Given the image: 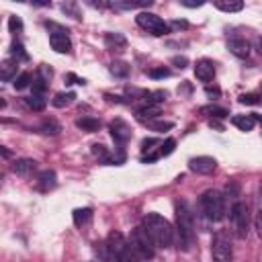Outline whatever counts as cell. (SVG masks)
Instances as JSON below:
<instances>
[{
	"label": "cell",
	"mask_w": 262,
	"mask_h": 262,
	"mask_svg": "<svg viewBox=\"0 0 262 262\" xmlns=\"http://www.w3.org/2000/svg\"><path fill=\"white\" fill-rule=\"evenodd\" d=\"M35 168H37V162L31 158H20V160H14L12 164V172L18 176H29L35 172Z\"/></svg>",
	"instance_id": "14"
},
{
	"label": "cell",
	"mask_w": 262,
	"mask_h": 262,
	"mask_svg": "<svg viewBox=\"0 0 262 262\" xmlns=\"http://www.w3.org/2000/svg\"><path fill=\"white\" fill-rule=\"evenodd\" d=\"M188 168L196 174H211L217 168V162L215 158H209V156H196L188 162Z\"/></svg>",
	"instance_id": "10"
},
{
	"label": "cell",
	"mask_w": 262,
	"mask_h": 262,
	"mask_svg": "<svg viewBox=\"0 0 262 262\" xmlns=\"http://www.w3.org/2000/svg\"><path fill=\"white\" fill-rule=\"evenodd\" d=\"M147 74H149V78H168V76H170V70L162 66V68H154V70H149Z\"/></svg>",
	"instance_id": "38"
},
{
	"label": "cell",
	"mask_w": 262,
	"mask_h": 262,
	"mask_svg": "<svg viewBox=\"0 0 262 262\" xmlns=\"http://www.w3.org/2000/svg\"><path fill=\"white\" fill-rule=\"evenodd\" d=\"M104 45L108 47V49H117V51H121V49H125L127 47V39H125V35H121V33H106L104 35Z\"/></svg>",
	"instance_id": "16"
},
{
	"label": "cell",
	"mask_w": 262,
	"mask_h": 262,
	"mask_svg": "<svg viewBox=\"0 0 262 262\" xmlns=\"http://www.w3.org/2000/svg\"><path fill=\"white\" fill-rule=\"evenodd\" d=\"M127 244L129 242L123 237L121 231H111L104 242L96 244L98 246L96 252H98V256H100L102 262H121V256H123Z\"/></svg>",
	"instance_id": "3"
},
{
	"label": "cell",
	"mask_w": 262,
	"mask_h": 262,
	"mask_svg": "<svg viewBox=\"0 0 262 262\" xmlns=\"http://www.w3.org/2000/svg\"><path fill=\"white\" fill-rule=\"evenodd\" d=\"M201 113H203V115H209V117H217V119H225V117L229 115V111H227V108H223V106H217V104H209V106H203V108H201Z\"/></svg>",
	"instance_id": "24"
},
{
	"label": "cell",
	"mask_w": 262,
	"mask_h": 262,
	"mask_svg": "<svg viewBox=\"0 0 262 262\" xmlns=\"http://www.w3.org/2000/svg\"><path fill=\"white\" fill-rule=\"evenodd\" d=\"M172 63H174L176 68H180V70H182V68H186L188 59H186L184 55H174V57H172Z\"/></svg>",
	"instance_id": "41"
},
{
	"label": "cell",
	"mask_w": 262,
	"mask_h": 262,
	"mask_svg": "<svg viewBox=\"0 0 262 262\" xmlns=\"http://www.w3.org/2000/svg\"><path fill=\"white\" fill-rule=\"evenodd\" d=\"M160 115V106L158 104H143L141 108H137V119H151V117H158Z\"/></svg>",
	"instance_id": "25"
},
{
	"label": "cell",
	"mask_w": 262,
	"mask_h": 262,
	"mask_svg": "<svg viewBox=\"0 0 262 262\" xmlns=\"http://www.w3.org/2000/svg\"><path fill=\"white\" fill-rule=\"evenodd\" d=\"M174 145H176V141H174V139H166V141L160 145V149H158L160 158H162V156H170V154L174 151Z\"/></svg>",
	"instance_id": "35"
},
{
	"label": "cell",
	"mask_w": 262,
	"mask_h": 262,
	"mask_svg": "<svg viewBox=\"0 0 262 262\" xmlns=\"http://www.w3.org/2000/svg\"><path fill=\"white\" fill-rule=\"evenodd\" d=\"M172 27H176V29H184V27H186V20H174Z\"/></svg>",
	"instance_id": "47"
},
{
	"label": "cell",
	"mask_w": 262,
	"mask_h": 262,
	"mask_svg": "<svg viewBox=\"0 0 262 262\" xmlns=\"http://www.w3.org/2000/svg\"><path fill=\"white\" fill-rule=\"evenodd\" d=\"M16 66H18V61H14V59H4L2 66H0V78H2L4 82H10L12 78L16 80Z\"/></svg>",
	"instance_id": "17"
},
{
	"label": "cell",
	"mask_w": 262,
	"mask_h": 262,
	"mask_svg": "<svg viewBox=\"0 0 262 262\" xmlns=\"http://www.w3.org/2000/svg\"><path fill=\"white\" fill-rule=\"evenodd\" d=\"M74 98H76V94H74V92H57V94L53 96L51 104H53V106H57V108H63V106L72 104V102H74Z\"/></svg>",
	"instance_id": "21"
},
{
	"label": "cell",
	"mask_w": 262,
	"mask_h": 262,
	"mask_svg": "<svg viewBox=\"0 0 262 262\" xmlns=\"http://www.w3.org/2000/svg\"><path fill=\"white\" fill-rule=\"evenodd\" d=\"M12 84H14V88H16V90H23V88L31 86V84H33V82H31V74H29V72H20Z\"/></svg>",
	"instance_id": "31"
},
{
	"label": "cell",
	"mask_w": 262,
	"mask_h": 262,
	"mask_svg": "<svg viewBox=\"0 0 262 262\" xmlns=\"http://www.w3.org/2000/svg\"><path fill=\"white\" fill-rule=\"evenodd\" d=\"M121 262H143V258L131 244H127V248H125V252L121 256Z\"/></svg>",
	"instance_id": "26"
},
{
	"label": "cell",
	"mask_w": 262,
	"mask_h": 262,
	"mask_svg": "<svg viewBox=\"0 0 262 262\" xmlns=\"http://www.w3.org/2000/svg\"><path fill=\"white\" fill-rule=\"evenodd\" d=\"M61 10H63V12H68V14H72L74 18H80V12H78V6H76L74 2H63V4H61Z\"/></svg>",
	"instance_id": "37"
},
{
	"label": "cell",
	"mask_w": 262,
	"mask_h": 262,
	"mask_svg": "<svg viewBox=\"0 0 262 262\" xmlns=\"http://www.w3.org/2000/svg\"><path fill=\"white\" fill-rule=\"evenodd\" d=\"M256 51L262 55V37H258V41H256Z\"/></svg>",
	"instance_id": "48"
},
{
	"label": "cell",
	"mask_w": 262,
	"mask_h": 262,
	"mask_svg": "<svg viewBox=\"0 0 262 262\" xmlns=\"http://www.w3.org/2000/svg\"><path fill=\"white\" fill-rule=\"evenodd\" d=\"M129 244H131V246L141 254V258H143V260H151V258H154V254H156V244H154L151 235L147 233V229H145L143 225H137V227L133 229Z\"/></svg>",
	"instance_id": "7"
},
{
	"label": "cell",
	"mask_w": 262,
	"mask_h": 262,
	"mask_svg": "<svg viewBox=\"0 0 262 262\" xmlns=\"http://www.w3.org/2000/svg\"><path fill=\"white\" fill-rule=\"evenodd\" d=\"M68 80H74V84H86L84 78H78V76H74V74H68Z\"/></svg>",
	"instance_id": "45"
},
{
	"label": "cell",
	"mask_w": 262,
	"mask_h": 262,
	"mask_svg": "<svg viewBox=\"0 0 262 262\" xmlns=\"http://www.w3.org/2000/svg\"><path fill=\"white\" fill-rule=\"evenodd\" d=\"M10 53H12V59H14V61H25V59H29V55H27L23 43H18V41H14V43L10 45Z\"/></svg>",
	"instance_id": "28"
},
{
	"label": "cell",
	"mask_w": 262,
	"mask_h": 262,
	"mask_svg": "<svg viewBox=\"0 0 262 262\" xmlns=\"http://www.w3.org/2000/svg\"><path fill=\"white\" fill-rule=\"evenodd\" d=\"M8 27H10L12 33H20V31H23V20H20L18 16H10V18H8Z\"/></svg>",
	"instance_id": "39"
},
{
	"label": "cell",
	"mask_w": 262,
	"mask_h": 262,
	"mask_svg": "<svg viewBox=\"0 0 262 262\" xmlns=\"http://www.w3.org/2000/svg\"><path fill=\"white\" fill-rule=\"evenodd\" d=\"M201 209L209 221H221L225 217V196L219 190H205L201 194Z\"/></svg>",
	"instance_id": "4"
},
{
	"label": "cell",
	"mask_w": 262,
	"mask_h": 262,
	"mask_svg": "<svg viewBox=\"0 0 262 262\" xmlns=\"http://www.w3.org/2000/svg\"><path fill=\"white\" fill-rule=\"evenodd\" d=\"M211 256H213V262H231V258H233V246H231V235H229L227 229H219L213 235Z\"/></svg>",
	"instance_id": "5"
},
{
	"label": "cell",
	"mask_w": 262,
	"mask_h": 262,
	"mask_svg": "<svg viewBox=\"0 0 262 262\" xmlns=\"http://www.w3.org/2000/svg\"><path fill=\"white\" fill-rule=\"evenodd\" d=\"M76 127L82 129V131H88V133H94V131L100 129V121L94 119V117H82V119L76 121Z\"/></svg>",
	"instance_id": "19"
},
{
	"label": "cell",
	"mask_w": 262,
	"mask_h": 262,
	"mask_svg": "<svg viewBox=\"0 0 262 262\" xmlns=\"http://www.w3.org/2000/svg\"><path fill=\"white\" fill-rule=\"evenodd\" d=\"M227 47L235 57H248L250 55V43L244 37H231L227 41Z\"/></svg>",
	"instance_id": "12"
},
{
	"label": "cell",
	"mask_w": 262,
	"mask_h": 262,
	"mask_svg": "<svg viewBox=\"0 0 262 262\" xmlns=\"http://www.w3.org/2000/svg\"><path fill=\"white\" fill-rule=\"evenodd\" d=\"M231 123H233L239 131H252L254 125H256V119H254V115H235V117L231 119Z\"/></svg>",
	"instance_id": "18"
},
{
	"label": "cell",
	"mask_w": 262,
	"mask_h": 262,
	"mask_svg": "<svg viewBox=\"0 0 262 262\" xmlns=\"http://www.w3.org/2000/svg\"><path fill=\"white\" fill-rule=\"evenodd\" d=\"M55 184H57V178H55V172L53 170H43L39 174V178H37V188L41 192H47V190L55 188Z\"/></svg>",
	"instance_id": "15"
},
{
	"label": "cell",
	"mask_w": 262,
	"mask_h": 262,
	"mask_svg": "<svg viewBox=\"0 0 262 262\" xmlns=\"http://www.w3.org/2000/svg\"><path fill=\"white\" fill-rule=\"evenodd\" d=\"M31 86H33V94H39V96H43V92L47 90V80H45V78H41V76H35Z\"/></svg>",
	"instance_id": "32"
},
{
	"label": "cell",
	"mask_w": 262,
	"mask_h": 262,
	"mask_svg": "<svg viewBox=\"0 0 262 262\" xmlns=\"http://www.w3.org/2000/svg\"><path fill=\"white\" fill-rule=\"evenodd\" d=\"M49 43H51L53 51H57V53H70L72 51V41L68 35H59V33L49 35Z\"/></svg>",
	"instance_id": "13"
},
{
	"label": "cell",
	"mask_w": 262,
	"mask_h": 262,
	"mask_svg": "<svg viewBox=\"0 0 262 262\" xmlns=\"http://www.w3.org/2000/svg\"><path fill=\"white\" fill-rule=\"evenodd\" d=\"M108 131H111V137L115 139V143L121 145V147L131 139V127H129L123 119H115V121H111Z\"/></svg>",
	"instance_id": "9"
},
{
	"label": "cell",
	"mask_w": 262,
	"mask_h": 262,
	"mask_svg": "<svg viewBox=\"0 0 262 262\" xmlns=\"http://www.w3.org/2000/svg\"><path fill=\"white\" fill-rule=\"evenodd\" d=\"M205 92H207L209 96H219V94H221V92H219V88H211V86H207V88H205Z\"/></svg>",
	"instance_id": "46"
},
{
	"label": "cell",
	"mask_w": 262,
	"mask_h": 262,
	"mask_svg": "<svg viewBox=\"0 0 262 262\" xmlns=\"http://www.w3.org/2000/svg\"><path fill=\"white\" fill-rule=\"evenodd\" d=\"M143 227L147 229V233L151 235V239L158 248H170L172 246L174 227L166 217H162L158 213H147L143 217Z\"/></svg>",
	"instance_id": "2"
},
{
	"label": "cell",
	"mask_w": 262,
	"mask_h": 262,
	"mask_svg": "<svg viewBox=\"0 0 262 262\" xmlns=\"http://www.w3.org/2000/svg\"><path fill=\"white\" fill-rule=\"evenodd\" d=\"M256 231H258V235H260V239H262V209H260L258 215H256Z\"/></svg>",
	"instance_id": "43"
},
{
	"label": "cell",
	"mask_w": 262,
	"mask_h": 262,
	"mask_svg": "<svg viewBox=\"0 0 262 262\" xmlns=\"http://www.w3.org/2000/svg\"><path fill=\"white\" fill-rule=\"evenodd\" d=\"M90 221H92V209L84 207V209H76V211H74V223H76L78 227H84V225H88Z\"/></svg>",
	"instance_id": "20"
},
{
	"label": "cell",
	"mask_w": 262,
	"mask_h": 262,
	"mask_svg": "<svg viewBox=\"0 0 262 262\" xmlns=\"http://www.w3.org/2000/svg\"><path fill=\"white\" fill-rule=\"evenodd\" d=\"M108 70H111V74H113L115 78H127L131 68H129V63H127V61H113Z\"/></svg>",
	"instance_id": "22"
},
{
	"label": "cell",
	"mask_w": 262,
	"mask_h": 262,
	"mask_svg": "<svg viewBox=\"0 0 262 262\" xmlns=\"http://www.w3.org/2000/svg\"><path fill=\"white\" fill-rule=\"evenodd\" d=\"M45 27L51 31V35H55V33H59V35H68V29H66V27H61V25H57V23L45 20Z\"/></svg>",
	"instance_id": "36"
},
{
	"label": "cell",
	"mask_w": 262,
	"mask_h": 262,
	"mask_svg": "<svg viewBox=\"0 0 262 262\" xmlns=\"http://www.w3.org/2000/svg\"><path fill=\"white\" fill-rule=\"evenodd\" d=\"M25 102H27V106L33 108V111H43V108H45V98L39 96V94H33V96L25 98Z\"/></svg>",
	"instance_id": "29"
},
{
	"label": "cell",
	"mask_w": 262,
	"mask_h": 262,
	"mask_svg": "<svg viewBox=\"0 0 262 262\" xmlns=\"http://www.w3.org/2000/svg\"><path fill=\"white\" fill-rule=\"evenodd\" d=\"M147 127H149L151 131H158V133H164V131H168V129H172V127H174V123H170V121H149V123H147Z\"/></svg>",
	"instance_id": "33"
},
{
	"label": "cell",
	"mask_w": 262,
	"mask_h": 262,
	"mask_svg": "<svg viewBox=\"0 0 262 262\" xmlns=\"http://www.w3.org/2000/svg\"><path fill=\"white\" fill-rule=\"evenodd\" d=\"M194 76L201 82H211L215 78V63L211 59H199L194 63Z\"/></svg>",
	"instance_id": "11"
},
{
	"label": "cell",
	"mask_w": 262,
	"mask_h": 262,
	"mask_svg": "<svg viewBox=\"0 0 262 262\" xmlns=\"http://www.w3.org/2000/svg\"><path fill=\"white\" fill-rule=\"evenodd\" d=\"M215 6L223 12H239L244 8V2H215Z\"/></svg>",
	"instance_id": "30"
},
{
	"label": "cell",
	"mask_w": 262,
	"mask_h": 262,
	"mask_svg": "<svg viewBox=\"0 0 262 262\" xmlns=\"http://www.w3.org/2000/svg\"><path fill=\"white\" fill-rule=\"evenodd\" d=\"M154 145H162V141L160 139H156V137H145L143 141H141V149L143 151H149V154H154Z\"/></svg>",
	"instance_id": "34"
},
{
	"label": "cell",
	"mask_w": 262,
	"mask_h": 262,
	"mask_svg": "<svg viewBox=\"0 0 262 262\" xmlns=\"http://www.w3.org/2000/svg\"><path fill=\"white\" fill-rule=\"evenodd\" d=\"M260 100H262V96H260Z\"/></svg>",
	"instance_id": "49"
},
{
	"label": "cell",
	"mask_w": 262,
	"mask_h": 262,
	"mask_svg": "<svg viewBox=\"0 0 262 262\" xmlns=\"http://www.w3.org/2000/svg\"><path fill=\"white\" fill-rule=\"evenodd\" d=\"M39 131H41L43 135H57V133L61 131V127H59L57 121H53V119H45V121L39 125Z\"/></svg>",
	"instance_id": "23"
},
{
	"label": "cell",
	"mask_w": 262,
	"mask_h": 262,
	"mask_svg": "<svg viewBox=\"0 0 262 262\" xmlns=\"http://www.w3.org/2000/svg\"><path fill=\"white\" fill-rule=\"evenodd\" d=\"M92 156L98 158V160L104 162V164H111V160H113V158L108 156V149H106L102 143H94V145H92Z\"/></svg>",
	"instance_id": "27"
},
{
	"label": "cell",
	"mask_w": 262,
	"mask_h": 262,
	"mask_svg": "<svg viewBox=\"0 0 262 262\" xmlns=\"http://www.w3.org/2000/svg\"><path fill=\"white\" fill-rule=\"evenodd\" d=\"M135 23H137L143 31H147V33H151V35H156V37H162V35L170 33V25L164 23V18H160L158 14L147 12V10H141V12L135 16Z\"/></svg>",
	"instance_id": "8"
},
{
	"label": "cell",
	"mask_w": 262,
	"mask_h": 262,
	"mask_svg": "<svg viewBox=\"0 0 262 262\" xmlns=\"http://www.w3.org/2000/svg\"><path fill=\"white\" fill-rule=\"evenodd\" d=\"M39 72H41V78H45V80H47V82H49V78H51V76H53V72H51V68H47V66H45V63H43V66H41V68H39Z\"/></svg>",
	"instance_id": "42"
},
{
	"label": "cell",
	"mask_w": 262,
	"mask_h": 262,
	"mask_svg": "<svg viewBox=\"0 0 262 262\" xmlns=\"http://www.w3.org/2000/svg\"><path fill=\"white\" fill-rule=\"evenodd\" d=\"M229 219H231V225H233V233L244 239L250 231V215H248V205L242 203V201H235L229 209Z\"/></svg>",
	"instance_id": "6"
},
{
	"label": "cell",
	"mask_w": 262,
	"mask_h": 262,
	"mask_svg": "<svg viewBox=\"0 0 262 262\" xmlns=\"http://www.w3.org/2000/svg\"><path fill=\"white\" fill-rule=\"evenodd\" d=\"M239 102H242V104H258V102H262V100H260L256 94H242V96H239Z\"/></svg>",
	"instance_id": "40"
},
{
	"label": "cell",
	"mask_w": 262,
	"mask_h": 262,
	"mask_svg": "<svg viewBox=\"0 0 262 262\" xmlns=\"http://www.w3.org/2000/svg\"><path fill=\"white\" fill-rule=\"evenodd\" d=\"M180 4H182V6H186V8H199V6H203L205 2H186V0H182Z\"/></svg>",
	"instance_id": "44"
},
{
	"label": "cell",
	"mask_w": 262,
	"mask_h": 262,
	"mask_svg": "<svg viewBox=\"0 0 262 262\" xmlns=\"http://www.w3.org/2000/svg\"><path fill=\"white\" fill-rule=\"evenodd\" d=\"M176 213V235H178V246L188 252L194 244V219H192V211L188 207L186 201H176L174 207Z\"/></svg>",
	"instance_id": "1"
}]
</instances>
